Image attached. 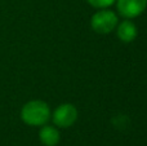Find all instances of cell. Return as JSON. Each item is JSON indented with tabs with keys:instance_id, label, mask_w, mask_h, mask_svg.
I'll return each mask as SVG.
<instances>
[{
	"instance_id": "cell-3",
	"label": "cell",
	"mask_w": 147,
	"mask_h": 146,
	"mask_svg": "<svg viewBox=\"0 0 147 146\" xmlns=\"http://www.w3.org/2000/svg\"><path fill=\"white\" fill-rule=\"evenodd\" d=\"M78 119V110L71 103H62L54 110L53 123L59 128H69Z\"/></svg>"
},
{
	"instance_id": "cell-4",
	"label": "cell",
	"mask_w": 147,
	"mask_h": 146,
	"mask_svg": "<svg viewBox=\"0 0 147 146\" xmlns=\"http://www.w3.org/2000/svg\"><path fill=\"white\" fill-rule=\"evenodd\" d=\"M147 0H116V8L120 16L128 18H136L145 12Z\"/></svg>"
},
{
	"instance_id": "cell-7",
	"label": "cell",
	"mask_w": 147,
	"mask_h": 146,
	"mask_svg": "<svg viewBox=\"0 0 147 146\" xmlns=\"http://www.w3.org/2000/svg\"><path fill=\"white\" fill-rule=\"evenodd\" d=\"M86 1H88L92 7L102 8V9H103V8H107V7H110V5H112L116 0H86Z\"/></svg>"
},
{
	"instance_id": "cell-6",
	"label": "cell",
	"mask_w": 147,
	"mask_h": 146,
	"mask_svg": "<svg viewBox=\"0 0 147 146\" xmlns=\"http://www.w3.org/2000/svg\"><path fill=\"white\" fill-rule=\"evenodd\" d=\"M39 139L44 146H56L59 142V132L56 127L44 126L39 132Z\"/></svg>"
},
{
	"instance_id": "cell-1",
	"label": "cell",
	"mask_w": 147,
	"mask_h": 146,
	"mask_svg": "<svg viewBox=\"0 0 147 146\" xmlns=\"http://www.w3.org/2000/svg\"><path fill=\"white\" fill-rule=\"evenodd\" d=\"M21 118L28 126H44L51 118V110L47 102L34 100L23 105L21 110Z\"/></svg>"
},
{
	"instance_id": "cell-2",
	"label": "cell",
	"mask_w": 147,
	"mask_h": 146,
	"mask_svg": "<svg viewBox=\"0 0 147 146\" xmlns=\"http://www.w3.org/2000/svg\"><path fill=\"white\" fill-rule=\"evenodd\" d=\"M90 25L96 32L109 34L117 26V16L115 12L109 9H101L94 13L90 20Z\"/></svg>"
},
{
	"instance_id": "cell-5",
	"label": "cell",
	"mask_w": 147,
	"mask_h": 146,
	"mask_svg": "<svg viewBox=\"0 0 147 146\" xmlns=\"http://www.w3.org/2000/svg\"><path fill=\"white\" fill-rule=\"evenodd\" d=\"M117 38L124 43H130L137 38V26L129 20L123 21L116 26Z\"/></svg>"
}]
</instances>
